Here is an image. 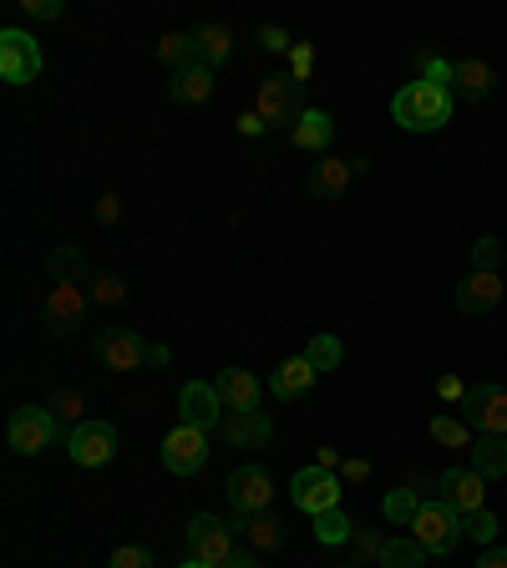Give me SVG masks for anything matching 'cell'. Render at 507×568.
Listing matches in <instances>:
<instances>
[{
    "instance_id": "1",
    "label": "cell",
    "mask_w": 507,
    "mask_h": 568,
    "mask_svg": "<svg viewBox=\"0 0 507 568\" xmlns=\"http://www.w3.org/2000/svg\"><path fill=\"white\" fill-rule=\"evenodd\" d=\"M391 118L406 132H437L452 122V92L432 82H406L396 92V102H391Z\"/></svg>"
},
{
    "instance_id": "2",
    "label": "cell",
    "mask_w": 507,
    "mask_h": 568,
    "mask_svg": "<svg viewBox=\"0 0 507 568\" xmlns=\"http://www.w3.org/2000/svg\"><path fill=\"white\" fill-rule=\"evenodd\" d=\"M224 493H229V513H234V528H244L249 518H260V513L274 503V483H270V473H264V467H254V462L229 473Z\"/></svg>"
},
{
    "instance_id": "3",
    "label": "cell",
    "mask_w": 507,
    "mask_h": 568,
    "mask_svg": "<svg viewBox=\"0 0 507 568\" xmlns=\"http://www.w3.org/2000/svg\"><path fill=\"white\" fill-rule=\"evenodd\" d=\"M457 416L473 426L477 437H507V390L483 381V386H467Z\"/></svg>"
},
{
    "instance_id": "4",
    "label": "cell",
    "mask_w": 507,
    "mask_h": 568,
    "mask_svg": "<svg viewBox=\"0 0 507 568\" xmlns=\"http://www.w3.org/2000/svg\"><path fill=\"white\" fill-rule=\"evenodd\" d=\"M412 538L426 548V554H452V548L462 544V513L452 508V503H422V513H416L412 523Z\"/></svg>"
},
{
    "instance_id": "5",
    "label": "cell",
    "mask_w": 507,
    "mask_h": 568,
    "mask_svg": "<svg viewBox=\"0 0 507 568\" xmlns=\"http://www.w3.org/2000/svg\"><path fill=\"white\" fill-rule=\"evenodd\" d=\"M57 437H61V422L47 412V406H21V412L6 422V442H11V452H21V457L47 452Z\"/></svg>"
},
{
    "instance_id": "6",
    "label": "cell",
    "mask_w": 507,
    "mask_h": 568,
    "mask_svg": "<svg viewBox=\"0 0 507 568\" xmlns=\"http://www.w3.org/2000/svg\"><path fill=\"white\" fill-rule=\"evenodd\" d=\"M290 497H295L300 513L320 518V513L341 508L345 483H341V473H331V467H305V473H295V483H290Z\"/></svg>"
},
{
    "instance_id": "7",
    "label": "cell",
    "mask_w": 507,
    "mask_h": 568,
    "mask_svg": "<svg viewBox=\"0 0 507 568\" xmlns=\"http://www.w3.org/2000/svg\"><path fill=\"white\" fill-rule=\"evenodd\" d=\"M36 77H41V47L31 41V31H21V26L0 31V82L31 87Z\"/></svg>"
},
{
    "instance_id": "8",
    "label": "cell",
    "mask_w": 507,
    "mask_h": 568,
    "mask_svg": "<svg viewBox=\"0 0 507 568\" xmlns=\"http://www.w3.org/2000/svg\"><path fill=\"white\" fill-rule=\"evenodd\" d=\"M254 112H260L270 128H295L300 112H305V92H300L295 77H270L254 97Z\"/></svg>"
},
{
    "instance_id": "9",
    "label": "cell",
    "mask_w": 507,
    "mask_h": 568,
    "mask_svg": "<svg viewBox=\"0 0 507 568\" xmlns=\"http://www.w3.org/2000/svg\"><path fill=\"white\" fill-rule=\"evenodd\" d=\"M189 554L199 558V564L224 568L229 558H234V523L213 518V513H199V518L189 523Z\"/></svg>"
},
{
    "instance_id": "10",
    "label": "cell",
    "mask_w": 507,
    "mask_h": 568,
    "mask_svg": "<svg viewBox=\"0 0 507 568\" xmlns=\"http://www.w3.org/2000/svg\"><path fill=\"white\" fill-rule=\"evenodd\" d=\"M178 426H199V432L224 426V402H219L213 381H189V386L178 390Z\"/></svg>"
},
{
    "instance_id": "11",
    "label": "cell",
    "mask_w": 507,
    "mask_h": 568,
    "mask_svg": "<svg viewBox=\"0 0 507 568\" xmlns=\"http://www.w3.org/2000/svg\"><path fill=\"white\" fill-rule=\"evenodd\" d=\"M92 351H97V361L112 371H142L153 361V345L142 341L138 331H102L92 341Z\"/></svg>"
},
{
    "instance_id": "12",
    "label": "cell",
    "mask_w": 507,
    "mask_h": 568,
    "mask_svg": "<svg viewBox=\"0 0 507 568\" xmlns=\"http://www.w3.org/2000/svg\"><path fill=\"white\" fill-rule=\"evenodd\" d=\"M67 452L77 467H107L118 457V432H112V422H82L67 437Z\"/></svg>"
},
{
    "instance_id": "13",
    "label": "cell",
    "mask_w": 507,
    "mask_h": 568,
    "mask_svg": "<svg viewBox=\"0 0 507 568\" xmlns=\"http://www.w3.org/2000/svg\"><path fill=\"white\" fill-rule=\"evenodd\" d=\"M209 462V432H199V426H178V432H168L163 442V467L173 477H193Z\"/></svg>"
},
{
    "instance_id": "14",
    "label": "cell",
    "mask_w": 507,
    "mask_h": 568,
    "mask_svg": "<svg viewBox=\"0 0 507 568\" xmlns=\"http://www.w3.org/2000/svg\"><path fill=\"white\" fill-rule=\"evenodd\" d=\"M87 320V295L82 284H51L47 305H41V325H47L51 335H71L77 325Z\"/></svg>"
},
{
    "instance_id": "15",
    "label": "cell",
    "mask_w": 507,
    "mask_h": 568,
    "mask_svg": "<svg viewBox=\"0 0 507 568\" xmlns=\"http://www.w3.org/2000/svg\"><path fill=\"white\" fill-rule=\"evenodd\" d=\"M437 497L467 518V513L487 508V477H477L473 467H447V473L437 477Z\"/></svg>"
},
{
    "instance_id": "16",
    "label": "cell",
    "mask_w": 507,
    "mask_h": 568,
    "mask_svg": "<svg viewBox=\"0 0 507 568\" xmlns=\"http://www.w3.org/2000/svg\"><path fill=\"white\" fill-rule=\"evenodd\" d=\"M361 173H366V163H361V158H320V163L310 168L305 189L315 193V199H341V193L351 189Z\"/></svg>"
},
{
    "instance_id": "17",
    "label": "cell",
    "mask_w": 507,
    "mask_h": 568,
    "mask_svg": "<svg viewBox=\"0 0 507 568\" xmlns=\"http://www.w3.org/2000/svg\"><path fill=\"white\" fill-rule=\"evenodd\" d=\"M224 442L229 447H244V452H264L274 442V416H264V412H229L224 416Z\"/></svg>"
},
{
    "instance_id": "18",
    "label": "cell",
    "mask_w": 507,
    "mask_h": 568,
    "mask_svg": "<svg viewBox=\"0 0 507 568\" xmlns=\"http://www.w3.org/2000/svg\"><path fill=\"white\" fill-rule=\"evenodd\" d=\"M219 402L229 406V412H264V386H260V376L254 371H244V366H229V371H219Z\"/></svg>"
},
{
    "instance_id": "19",
    "label": "cell",
    "mask_w": 507,
    "mask_h": 568,
    "mask_svg": "<svg viewBox=\"0 0 507 568\" xmlns=\"http://www.w3.org/2000/svg\"><path fill=\"white\" fill-rule=\"evenodd\" d=\"M497 300H503V274L473 270V280L457 284V310L462 315H487V310H497Z\"/></svg>"
},
{
    "instance_id": "20",
    "label": "cell",
    "mask_w": 507,
    "mask_h": 568,
    "mask_svg": "<svg viewBox=\"0 0 507 568\" xmlns=\"http://www.w3.org/2000/svg\"><path fill=\"white\" fill-rule=\"evenodd\" d=\"M493 67L487 61H477V57H462V61H452V92L462 97V102H487L493 97Z\"/></svg>"
},
{
    "instance_id": "21",
    "label": "cell",
    "mask_w": 507,
    "mask_h": 568,
    "mask_svg": "<svg viewBox=\"0 0 507 568\" xmlns=\"http://www.w3.org/2000/svg\"><path fill=\"white\" fill-rule=\"evenodd\" d=\"M193 61H203V67H224L229 57H234V31L229 26H219V21H203V26H193Z\"/></svg>"
},
{
    "instance_id": "22",
    "label": "cell",
    "mask_w": 507,
    "mask_h": 568,
    "mask_svg": "<svg viewBox=\"0 0 507 568\" xmlns=\"http://www.w3.org/2000/svg\"><path fill=\"white\" fill-rule=\"evenodd\" d=\"M315 376H320V371L310 366L305 355H290V361H280V366H274V376H270L274 402H300V396L315 386Z\"/></svg>"
},
{
    "instance_id": "23",
    "label": "cell",
    "mask_w": 507,
    "mask_h": 568,
    "mask_svg": "<svg viewBox=\"0 0 507 568\" xmlns=\"http://www.w3.org/2000/svg\"><path fill=\"white\" fill-rule=\"evenodd\" d=\"M290 142H295L300 153H325V148L335 142V118L331 112H320V106H305L300 122L290 128Z\"/></svg>"
},
{
    "instance_id": "24",
    "label": "cell",
    "mask_w": 507,
    "mask_h": 568,
    "mask_svg": "<svg viewBox=\"0 0 507 568\" xmlns=\"http://www.w3.org/2000/svg\"><path fill=\"white\" fill-rule=\"evenodd\" d=\"M173 102H183V106H199V102H209L213 97V67H203V61H189L183 71H173Z\"/></svg>"
},
{
    "instance_id": "25",
    "label": "cell",
    "mask_w": 507,
    "mask_h": 568,
    "mask_svg": "<svg viewBox=\"0 0 507 568\" xmlns=\"http://www.w3.org/2000/svg\"><path fill=\"white\" fill-rule=\"evenodd\" d=\"M467 452H473V473L487 477V483H497L507 473V437H477Z\"/></svg>"
},
{
    "instance_id": "26",
    "label": "cell",
    "mask_w": 507,
    "mask_h": 568,
    "mask_svg": "<svg viewBox=\"0 0 507 568\" xmlns=\"http://www.w3.org/2000/svg\"><path fill=\"white\" fill-rule=\"evenodd\" d=\"M426 432H432V442H437V447H452V452H467L477 442V432L462 422V416H432V426H426Z\"/></svg>"
},
{
    "instance_id": "27",
    "label": "cell",
    "mask_w": 507,
    "mask_h": 568,
    "mask_svg": "<svg viewBox=\"0 0 507 568\" xmlns=\"http://www.w3.org/2000/svg\"><path fill=\"white\" fill-rule=\"evenodd\" d=\"M426 497L412 493V487H396V493H386V503H381V513H386V523H396V528H412L416 513H422Z\"/></svg>"
},
{
    "instance_id": "28",
    "label": "cell",
    "mask_w": 507,
    "mask_h": 568,
    "mask_svg": "<svg viewBox=\"0 0 507 568\" xmlns=\"http://www.w3.org/2000/svg\"><path fill=\"white\" fill-rule=\"evenodd\" d=\"M426 548L416 538H386V554H381V568H426Z\"/></svg>"
},
{
    "instance_id": "29",
    "label": "cell",
    "mask_w": 507,
    "mask_h": 568,
    "mask_svg": "<svg viewBox=\"0 0 507 568\" xmlns=\"http://www.w3.org/2000/svg\"><path fill=\"white\" fill-rule=\"evenodd\" d=\"M47 412L61 422V432H77L82 426V390H51V402H47Z\"/></svg>"
},
{
    "instance_id": "30",
    "label": "cell",
    "mask_w": 507,
    "mask_h": 568,
    "mask_svg": "<svg viewBox=\"0 0 507 568\" xmlns=\"http://www.w3.org/2000/svg\"><path fill=\"white\" fill-rule=\"evenodd\" d=\"M158 61H163L168 71H183L193 61V36L189 31H168L163 41H158Z\"/></svg>"
},
{
    "instance_id": "31",
    "label": "cell",
    "mask_w": 507,
    "mask_h": 568,
    "mask_svg": "<svg viewBox=\"0 0 507 568\" xmlns=\"http://www.w3.org/2000/svg\"><path fill=\"white\" fill-rule=\"evenodd\" d=\"M244 532H249V544L260 548V554H270V548H284V523H280V518H270V513L249 518V523H244Z\"/></svg>"
},
{
    "instance_id": "32",
    "label": "cell",
    "mask_w": 507,
    "mask_h": 568,
    "mask_svg": "<svg viewBox=\"0 0 507 568\" xmlns=\"http://www.w3.org/2000/svg\"><path fill=\"white\" fill-rule=\"evenodd\" d=\"M351 554L361 568H381V554H386V538L376 528H355L351 532Z\"/></svg>"
},
{
    "instance_id": "33",
    "label": "cell",
    "mask_w": 507,
    "mask_h": 568,
    "mask_svg": "<svg viewBox=\"0 0 507 568\" xmlns=\"http://www.w3.org/2000/svg\"><path fill=\"white\" fill-rule=\"evenodd\" d=\"M497 528H503V523H497L493 508H477V513H467V518H462V538H473V544H487V548L497 544Z\"/></svg>"
},
{
    "instance_id": "34",
    "label": "cell",
    "mask_w": 507,
    "mask_h": 568,
    "mask_svg": "<svg viewBox=\"0 0 507 568\" xmlns=\"http://www.w3.org/2000/svg\"><path fill=\"white\" fill-rule=\"evenodd\" d=\"M351 532H355V523L351 518H345V513L341 508H331V513H320V518H315V538H320V544H351Z\"/></svg>"
},
{
    "instance_id": "35",
    "label": "cell",
    "mask_w": 507,
    "mask_h": 568,
    "mask_svg": "<svg viewBox=\"0 0 507 568\" xmlns=\"http://www.w3.org/2000/svg\"><path fill=\"white\" fill-rule=\"evenodd\" d=\"M82 254H77V248H57V254H51V284H82Z\"/></svg>"
},
{
    "instance_id": "36",
    "label": "cell",
    "mask_w": 507,
    "mask_h": 568,
    "mask_svg": "<svg viewBox=\"0 0 507 568\" xmlns=\"http://www.w3.org/2000/svg\"><path fill=\"white\" fill-rule=\"evenodd\" d=\"M416 67H422V82L447 87V92H452V61L432 57V51H416Z\"/></svg>"
},
{
    "instance_id": "37",
    "label": "cell",
    "mask_w": 507,
    "mask_h": 568,
    "mask_svg": "<svg viewBox=\"0 0 507 568\" xmlns=\"http://www.w3.org/2000/svg\"><path fill=\"white\" fill-rule=\"evenodd\" d=\"M305 361H310V366H315V371H331V366H341V341H331V335H320V341H310Z\"/></svg>"
},
{
    "instance_id": "38",
    "label": "cell",
    "mask_w": 507,
    "mask_h": 568,
    "mask_svg": "<svg viewBox=\"0 0 507 568\" xmlns=\"http://www.w3.org/2000/svg\"><path fill=\"white\" fill-rule=\"evenodd\" d=\"M503 244H497V239H477L473 244V270H483V274H497L503 270Z\"/></svg>"
},
{
    "instance_id": "39",
    "label": "cell",
    "mask_w": 507,
    "mask_h": 568,
    "mask_svg": "<svg viewBox=\"0 0 507 568\" xmlns=\"http://www.w3.org/2000/svg\"><path fill=\"white\" fill-rule=\"evenodd\" d=\"M107 568H153V554H148L142 544H122L118 554H112V564H107Z\"/></svg>"
},
{
    "instance_id": "40",
    "label": "cell",
    "mask_w": 507,
    "mask_h": 568,
    "mask_svg": "<svg viewBox=\"0 0 507 568\" xmlns=\"http://www.w3.org/2000/svg\"><path fill=\"white\" fill-rule=\"evenodd\" d=\"M122 295H128V290H122V280L102 274V280H97V290H92V305H122Z\"/></svg>"
},
{
    "instance_id": "41",
    "label": "cell",
    "mask_w": 507,
    "mask_h": 568,
    "mask_svg": "<svg viewBox=\"0 0 507 568\" xmlns=\"http://www.w3.org/2000/svg\"><path fill=\"white\" fill-rule=\"evenodd\" d=\"M260 47L274 51V57H284V51H290V31H284V26H264V31H260Z\"/></svg>"
},
{
    "instance_id": "42",
    "label": "cell",
    "mask_w": 507,
    "mask_h": 568,
    "mask_svg": "<svg viewBox=\"0 0 507 568\" xmlns=\"http://www.w3.org/2000/svg\"><path fill=\"white\" fill-rule=\"evenodd\" d=\"M26 6V16H31V21H57L61 16V0H21Z\"/></svg>"
},
{
    "instance_id": "43",
    "label": "cell",
    "mask_w": 507,
    "mask_h": 568,
    "mask_svg": "<svg viewBox=\"0 0 507 568\" xmlns=\"http://www.w3.org/2000/svg\"><path fill=\"white\" fill-rule=\"evenodd\" d=\"M437 396H442V402H452V406H462V396H467V381H462V376H442L437 381Z\"/></svg>"
},
{
    "instance_id": "44",
    "label": "cell",
    "mask_w": 507,
    "mask_h": 568,
    "mask_svg": "<svg viewBox=\"0 0 507 568\" xmlns=\"http://www.w3.org/2000/svg\"><path fill=\"white\" fill-rule=\"evenodd\" d=\"M371 477V462L366 457H345L341 462V483H366Z\"/></svg>"
},
{
    "instance_id": "45",
    "label": "cell",
    "mask_w": 507,
    "mask_h": 568,
    "mask_svg": "<svg viewBox=\"0 0 507 568\" xmlns=\"http://www.w3.org/2000/svg\"><path fill=\"white\" fill-rule=\"evenodd\" d=\"M118 219H122V199H118V193L97 199V224H118Z\"/></svg>"
},
{
    "instance_id": "46",
    "label": "cell",
    "mask_w": 507,
    "mask_h": 568,
    "mask_svg": "<svg viewBox=\"0 0 507 568\" xmlns=\"http://www.w3.org/2000/svg\"><path fill=\"white\" fill-rule=\"evenodd\" d=\"M239 132H244V138H264V132H270V122H264L260 112H244V118H239Z\"/></svg>"
},
{
    "instance_id": "47",
    "label": "cell",
    "mask_w": 507,
    "mask_h": 568,
    "mask_svg": "<svg viewBox=\"0 0 507 568\" xmlns=\"http://www.w3.org/2000/svg\"><path fill=\"white\" fill-rule=\"evenodd\" d=\"M290 57H295V82H300V77L310 71V61H315V51H310V47H295Z\"/></svg>"
},
{
    "instance_id": "48",
    "label": "cell",
    "mask_w": 507,
    "mask_h": 568,
    "mask_svg": "<svg viewBox=\"0 0 507 568\" xmlns=\"http://www.w3.org/2000/svg\"><path fill=\"white\" fill-rule=\"evenodd\" d=\"M477 568H507V548H487V554L477 558Z\"/></svg>"
},
{
    "instance_id": "49",
    "label": "cell",
    "mask_w": 507,
    "mask_h": 568,
    "mask_svg": "<svg viewBox=\"0 0 507 568\" xmlns=\"http://www.w3.org/2000/svg\"><path fill=\"white\" fill-rule=\"evenodd\" d=\"M341 452H335V447H320V467H331V473H341Z\"/></svg>"
},
{
    "instance_id": "50",
    "label": "cell",
    "mask_w": 507,
    "mask_h": 568,
    "mask_svg": "<svg viewBox=\"0 0 507 568\" xmlns=\"http://www.w3.org/2000/svg\"><path fill=\"white\" fill-rule=\"evenodd\" d=\"M224 568H260V558H254V554H239V548H234V558H229Z\"/></svg>"
},
{
    "instance_id": "51",
    "label": "cell",
    "mask_w": 507,
    "mask_h": 568,
    "mask_svg": "<svg viewBox=\"0 0 507 568\" xmlns=\"http://www.w3.org/2000/svg\"><path fill=\"white\" fill-rule=\"evenodd\" d=\"M183 568H213V564H199V558H189V564H183Z\"/></svg>"
},
{
    "instance_id": "52",
    "label": "cell",
    "mask_w": 507,
    "mask_h": 568,
    "mask_svg": "<svg viewBox=\"0 0 507 568\" xmlns=\"http://www.w3.org/2000/svg\"><path fill=\"white\" fill-rule=\"evenodd\" d=\"M341 568H361V564H341Z\"/></svg>"
}]
</instances>
